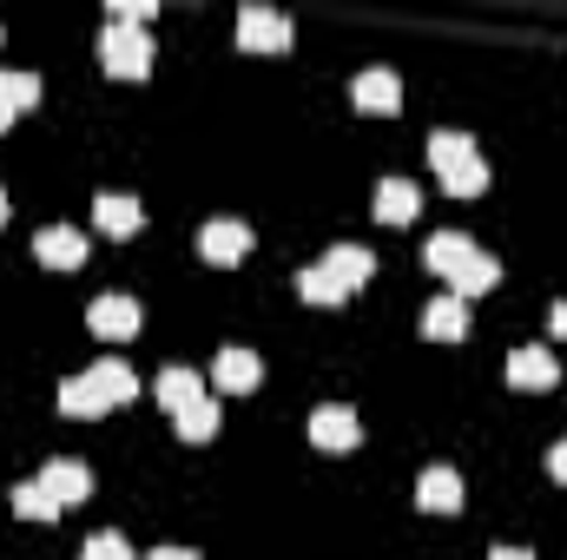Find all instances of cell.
<instances>
[{"instance_id": "1", "label": "cell", "mask_w": 567, "mask_h": 560, "mask_svg": "<svg viewBox=\"0 0 567 560\" xmlns=\"http://www.w3.org/2000/svg\"><path fill=\"white\" fill-rule=\"evenodd\" d=\"M100 66H106L113 80H145V73H152V40H145V27L113 20L106 40H100Z\"/></svg>"}, {"instance_id": "2", "label": "cell", "mask_w": 567, "mask_h": 560, "mask_svg": "<svg viewBox=\"0 0 567 560\" xmlns=\"http://www.w3.org/2000/svg\"><path fill=\"white\" fill-rule=\"evenodd\" d=\"M238 46L245 53H284L290 46V20L271 13V7H245L238 13Z\"/></svg>"}, {"instance_id": "3", "label": "cell", "mask_w": 567, "mask_h": 560, "mask_svg": "<svg viewBox=\"0 0 567 560\" xmlns=\"http://www.w3.org/2000/svg\"><path fill=\"white\" fill-rule=\"evenodd\" d=\"M198 251H205V265H238V258H251V225L212 218V225L198 231Z\"/></svg>"}, {"instance_id": "4", "label": "cell", "mask_w": 567, "mask_h": 560, "mask_svg": "<svg viewBox=\"0 0 567 560\" xmlns=\"http://www.w3.org/2000/svg\"><path fill=\"white\" fill-rule=\"evenodd\" d=\"M33 258L53 265V271H80V265H86V238H80L73 225H47V231L33 238Z\"/></svg>"}, {"instance_id": "5", "label": "cell", "mask_w": 567, "mask_h": 560, "mask_svg": "<svg viewBox=\"0 0 567 560\" xmlns=\"http://www.w3.org/2000/svg\"><path fill=\"white\" fill-rule=\"evenodd\" d=\"M508 383H515V390H555V383H561V363H555L542 343H522V350L508 356Z\"/></svg>"}, {"instance_id": "6", "label": "cell", "mask_w": 567, "mask_h": 560, "mask_svg": "<svg viewBox=\"0 0 567 560\" xmlns=\"http://www.w3.org/2000/svg\"><path fill=\"white\" fill-rule=\"evenodd\" d=\"M350 100H357L363 113H396V106H403V80H396L390 66H370V73H357Z\"/></svg>"}, {"instance_id": "7", "label": "cell", "mask_w": 567, "mask_h": 560, "mask_svg": "<svg viewBox=\"0 0 567 560\" xmlns=\"http://www.w3.org/2000/svg\"><path fill=\"white\" fill-rule=\"evenodd\" d=\"M310 442H317V448H357V442H363V422L350 416L343 403H323V409L310 416Z\"/></svg>"}, {"instance_id": "8", "label": "cell", "mask_w": 567, "mask_h": 560, "mask_svg": "<svg viewBox=\"0 0 567 560\" xmlns=\"http://www.w3.org/2000/svg\"><path fill=\"white\" fill-rule=\"evenodd\" d=\"M40 488L66 508V501H86V495H93V475H86V462H66V455H60V462L40 468Z\"/></svg>"}, {"instance_id": "9", "label": "cell", "mask_w": 567, "mask_h": 560, "mask_svg": "<svg viewBox=\"0 0 567 560\" xmlns=\"http://www.w3.org/2000/svg\"><path fill=\"white\" fill-rule=\"evenodd\" d=\"M416 508H423V515H455V508H462V475H455V468H423Z\"/></svg>"}, {"instance_id": "10", "label": "cell", "mask_w": 567, "mask_h": 560, "mask_svg": "<svg viewBox=\"0 0 567 560\" xmlns=\"http://www.w3.org/2000/svg\"><path fill=\"white\" fill-rule=\"evenodd\" d=\"M93 225L106 231V238H133L145 225V211H140V198H120V191H100L93 198Z\"/></svg>"}, {"instance_id": "11", "label": "cell", "mask_w": 567, "mask_h": 560, "mask_svg": "<svg viewBox=\"0 0 567 560\" xmlns=\"http://www.w3.org/2000/svg\"><path fill=\"white\" fill-rule=\"evenodd\" d=\"M423 336L429 343H455V336H468V303L462 297H435L423 310Z\"/></svg>"}, {"instance_id": "12", "label": "cell", "mask_w": 567, "mask_h": 560, "mask_svg": "<svg viewBox=\"0 0 567 560\" xmlns=\"http://www.w3.org/2000/svg\"><path fill=\"white\" fill-rule=\"evenodd\" d=\"M468 258H475V245H468L462 231H435V238L423 245V265L435 271V278H455V271H462Z\"/></svg>"}, {"instance_id": "13", "label": "cell", "mask_w": 567, "mask_h": 560, "mask_svg": "<svg viewBox=\"0 0 567 560\" xmlns=\"http://www.w3.org/2000/svg\"><path fill=\"white\" fill-rule=\"evenodd\" d=\"M416 205H423V191H416L410 178H383V185H377V218H383V225H410Z\"/></svg>"}, {"instance_id": "14", "label": "cell", "mask_w": 567, "mask_h": 560, "mask_svg": "<svg viewBox=\"0 0 567 560\" xmlns=\"http://www.w3.org/2000/svg\"><path fill=\"white\" fill-rule=\"evenodd\" d=\"M86 317H93L100 336H133V330H140V303H133V297H93Z\"/></svg>"}, {"instance_id": "15", "label": "cell", "mask_w": 567, "mask_h": 560, "mask_svg": "<svg viewBox=\"0 0 567 560\" xmlns=\"http://www.w3.org/2000/svg\"><path fill=\"white\" fill-rule=\"evenodd\" d=\"M258 376H265V370H258L251 350H218V363H212V383H218V390H238V396L258 390Z\"/></svg>"}, {"instance_id": "16", "label": "cell", "mask_w": 567, "mask_h": 560, "mask_svg": "<svg viewBox=\"0 0 567 560\" xmlns=\"http://www.w3.org/2000/svg\"><path fill=\"white\" fill-rule=\"evenodd\" d=\"M86 383H93V396H100L106 409H120V403H133V396H140V383H133V370H126V363H93V370H86Z\"/></svg>"}, {"instance_id": "17", "label": "cell", "mask_w": 567, "mask_h": 560, "mask_svg": "<svg viewBox=\"0 0 567 560\" xmlns=\"http://www.w3.org/2000/svg\"><path fill=\"white\" fill-rule=\"evenodd\" d=\"M158 403H165L172 416H185L192 403H205V396H198V370H185V363L158 370Z\"/></svg>"}, {"instance_id": "18", "label": "cell", "mask_w": 567, "mask_h": 560, "mask_svg": "<svg viewBox=\"0 0 567 560\" xmlns=\"http://www.w3.org/2000/svg\"><path fill=\"white\" fill-rule=\"evenodd\" d=\"M495 278H502V265H495L488 251H475V258H468V265H462V271L449 278V297H462V303H468V297H482V290H495Z\"/></svg>"}, {"instance_id": "19", "label": "cell", "mask_w": 567, "mask_h": 560, "mask_svg": "<svg viewBox=\"0 0 567 560\" xmlns=\"http://www.w3.org/2000/svg\"><path fill=\"white\" fill-rule=\"evenodd\" d=\"M317 265H330V271L350 283V290H357V283H370V271H377V258H370L363 245H337V251H323Z\"/></svg>"}, {"instance_id": "20", "label": "cell", "mask_w": 567, "mask_h": 560, "mask_svg": "<svg viewBox=\"0 0 567 560\" xmlns=\"http://www.w3.org/2000/svg\"><path fill=\"white\" fill-rule=\"evenodd\" d=\"M462 158H475V139H468V133H442V126L429 133V165H435V172H449V165H462Z\"/></svg>"}, {"instance_id": "21", "label": "cell", "mask_w": 567, "mask_h": 560, "mask_svg": "<svg viewBox=\"0 0 567 560\" xmlns=\"http://www.w3.org/2000/svg\"><path fill=\"white\" fill-rule=\"evenodd\" d=\"M297 290H303V297H310V303H343V297H350V283L337 278V271H330V265H310V271H303V278H297Z\"/></svg>"}, {"instance_id": "22", "label": "cell", "mask_w": 567, "mask_h": 560, "mask_svg": "<svg viewBox=\"0 0 567 560\" xmlns=\"http://www.w3.org/2000/svg\"><path fill=\"white\" fill-rule=\"evenodd\" d=\"M482 185H488V165H482V158H462V165L442 172V191H455V198H475Z\"/></svg>"}, {"instance_id": "23", "label": "cell", "mask_w": 567, "mask_h": 560, "mask_svg": "<svg viewBox=\"0 0 567 560\" xmlns=\"http://www.w3.org/2000/svg\"><path fill=\"white\" fill-rule=\"evenodd\" d=\"M13 515H27V521H53V515H60V501H53L40 481H27V488H13Z\"/></svg>"}, {"instance_id": "24", "label": "cell", "mask_w": 567, "mask_h": 560, "mask_svg": "<svg viewBox=\"0 0 567 560\" xmlns=\"http://www.w3.org/2000/svg\"><path fill=\"white\" fill-rule=\"evenodd\" d=\"M172 422H178L185 442H212V435H218V403H192L185 416H172Z\"/></svg>"}, {"instance_id": "25", "label": "cell", "mask_w": 567, "mask_h": 560, "mask_svg": "<svg viewBox=\"0 0 567 560\" xmlns=\"http://www.w3.org/2000/svg\"><path fill=\"white\" fill-rule=\"evenodd\" d=\"M60 409H66V416H106V403L93 396V383H86V376H73V383L60 390Z\"/></svg>"}, {"instance_id": "26", "label": "cell", "mask_w": 567, "mask_h": 560, "mask_svg": "<svg viewBox=\"0 0 567 560\" xmlns=\"http://www.w3.org/2000/svg\"><path fill=\"white\" fill-rule=\"evenodd\" d=\"M0 100H7L13 113H27V106L40 100V80H33V73H0Z\"/></svg>"}, {"instance_id": "27", "label": "cell", "mask_w": 567, "mask_h": 560, "mask_svg": "<svg viewBox=\"0 0 567 560\" xmlns=\"http://www.w3.org/2000/svg\"><path fill=\"white\" fill-rule=\"evenodd\" d=\"M86 560H133V548H126V535H93Z\"/></svg>"}, {"instance_id": "28", "label": "cell", "mask_w": 567, "mask_h": 560, "mask_svg": "<svg viewBox=\"0 0 567 560\" xmlns=\"http://www.w3.org/2000/svg\"><path fill=\"white\" fill-rule=\"evenodd\" d=\"M548 475H555V481H567V442H555V448H548Z\"/></svg>"}, {"instance_id": "29", "label": "cell", "mask_w": 567, "mask_h": 560, "mask_svg": "<svg viewBox=\"0 0 567 560\" xmlns=\"http://www.w3.org/2000/svg\"><path fill=\"white\" fill-rule=\"evenodd\" d=\"M145 560H198V554H192V548H152Z\"/></svg>"}, {"instance_id": "30", "label": "cell", "mask_w": 567, "mask_h": 560, "mask_svg": "<svg viewBox=\"0 0 567 560\" xmlns=\"http://www.w3.org/2000/svg\"><path fill=\"white\" fill-rule=\"evenodd\" d=\"M548 330H555V336H567V303H555V310H548Z\"/></svg>"}, {"instance_id": "31", "label": "cell", "mask_w": 567, "mask_h": 560, "mask_svg": "<svg viewBox=\"0 0 567 560\" xmlns=\"http://www.w3.org/2000/svg\"><path fill=\"white\" fill-rule=\"evenodd\" d=\"M488 560H535L528 548H488Z\"/></svg>"}, {"instance_id": "32", "label": "cell", "mask_w": 567, "mask_h": 560, "mask_svg": "<svg viewBox=\"0 0 567 560\" xmlns=\"http://www.w3.org/2000/svg\"><path fill=\"white\" fill-rule=\"evenodd\" d=\"M7 126H13V106H7V100H0V133H7Z\"/></svg>"}, {"instance_id": "33", "label": "cell", "mask_w": 567, "mask_h": 560, "mask_svg": "<svg viewBox=\"0 0 567 560\" xmlns=\"http://www.w3.org/2000/svg\"><path fill=\"white\" fill-rule=\"evenodd\" d=\"M0 225H7V191H0Z\"/></svg>"}]
</instances>
